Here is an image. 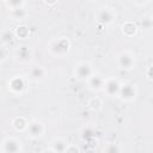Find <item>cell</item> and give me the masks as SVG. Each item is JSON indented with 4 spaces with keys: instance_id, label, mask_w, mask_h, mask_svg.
I'll return each instance as SVG.
<instances>
[{
    "instance_id": "1",
    "label": "cell",
    "mask_w": 153,
    "mask_h": 153,
    "mask_svg": "<svg viewBox=\"0 0 153 153\" xmlns=\"http://www.w3.org/2000/svg\"><path fill=\"white\" fill-rule=\"evenodd\" d=\"M49 50H50L51 55H54L56 57H62L66 54H68V51L71 50V41L66 37L56 38L50 43Z\"/></svg>"
},
{
    "instance_id": "2",
    "label": "cell",
    "mask_w": 153,
    "mask_h": 153,
    "mask_svg": "<svg viewBox=\"0 0 153 153\" xmlns=\"http://www.w3.org/2000/svg\"><path fill=\"white\" fill-rule=\"evenodd\" d=\"M93 74V66L88 61H80L74 67V76L80 81H87Z\"/></svg>"
},
{
    "instance_id": "3",
    "label": "cell",
    "mask_w": 153,
    "mask_h": 153,
    "mask_svg": "<svg viewBox=\"0 0 153 153\" xmlns=\"http://www.w3.org/2000/svg\"><path fill=\"white\" fill-rule=\"evenodd\" d=\"M116 63L117 66L121 68V69H124V71H130L135 67V63H136V59H135V55L131 53V51H128V50H123L121 51L117 57H116Z\"/></svg>"
},
{
    "instance_id": "4",
    "label": "cell",
    "mask_w": 153,
    "mask_h": 153,
    "mask_svg": "<svg viewBox=\"0 0 153 153\" xmlns=\"http://www.w3.org/2000/svg\"><path fill=\"white\" fill-rule=\"evenodd\" d=\"M116 19V13L114 11V8L111 7H102L97 11L96 13V20L98 24L108 26L110 24H112Z\"/></svg>"
},
{
    "instance_id": "5",
    "label": "cell",
    "mask_w": 153,
    "mask_h": 153,
    "mask_svg": "<svg viewBox=\"0 0 153 153\" xmlns=\"http://www.w3.org/2000/svg\"><path fill=\"white\" fill-rule=\"evenodd\" d=\"M137 96V88L136 85L133 82H124L121 84L118 97L122 102H133Z\"/></svg>"
},
{
    "instance_id": "6",
    "label": "cell",
    "mask_w": 153,
    "mask_h": 153,
    "mask_svg": "<svg viewBox=\"0 0 153 153\" xmlns=\"http://www.w3.org/2000/svg\"><path fill=\"white\" fill-rule=\"evenodd\" d=\"M44 124L38 121V120H33L31 121L27 127H26V131H27V135L31 137V139H38L41 137L43 134H44Z\"/></svg>"
},
{
    "instance_id": "7",
    "label": "cell",
    "mask_w": 153,
    "mask_h": 153,
    "mask_svg": "<svg viewBox=\"0 0 153 153\" xmlns=\"http://www.w3.org/2000/svg\"><path fill=\"white\" fill-rule=\"evenodd\" d=\"M8 88L14 94H22L25 90V80L20 75H14L8 80Z\"/></svg>"
},
{
    "instance_id": "8",
    "label": "cell",
    "mask_w": 153,
    "mask_h": 153,
    "mask_svg": "<svg viewBox=\"0 0 153 153\" xmlns=\"http://www.w3.org/2000/svg\"><path fill=\"white\" fill-rule=\"evenodd\" d=\"M22 142L14 137H6L2 142V152L6 153H18L23 151V147L20 145Z\"/></svg>"
},
{
    "instance_id": "9",
    "label": "cell",
    "mask_w": 153,
    "mask_h": 153,
    "mask_svg": "<svg viewBox=\"0 0 153 153\" xmlns=\"http://www.w3.org/2000/svg\"><path fill=\"white\" fill-rule=\"evenodd\" d=\"M120 87H121V82L115 78H110V79H105L103 90L110 97H118Z\"/></svg>"
},
{
    "instance_id": "10",
    "label": "cell",
    "mask_w": 153,
    "mask_h": 153,
    "mask_svg": "<svg viewBox=\"0 0 153 153\" xmlns=\"http://www.w3.org/2000/svg\"><path fill=\"white\" fill-rule=\"evenodd\" d=\"M14 56H16V59H17L19 62L25 63V62H29V61H30V59H31V56H32V53H31V50H30L26 45H20V47H18V48L16 49Z\"/></svg>"
},
{
    "instance_id": "11",
    "label": "cell",
    "mask_w": 153,
    "mask_h": 153,
    "mask_svg": "<svg viewBox=\"0 0 153 153\" xmlns=\"http://www.w3.org/2000/svg\"><path fill=\"white\" fill-rule=\"evenodd\" d=\"M88 87L92 91H102L105 84V79L98 74H93L88 80H87Z\"/></svg>"
},
{
    "instance_id": "12",
    "label": "cell",
    "mask_w": 153,
    "mask_h": 153,
    "mask_svg": "<svg viewBox=\"0 0 153 153\" xmlns=\"http://www.w3.org/2000/svg\"><path fill=\"white\" fill-rule=\"evenodd\" d=\"M45 74H47V71L42 66H33L29 71L30 79H32L33 81H41V80H43L45 78Z\"/></svg>"
},
{
    "instance_id": "13",
    "label": "cell",
    "mask_w": 153,
    "mask_h": 153,
    "mask_svg": "<svg viewBox=\"0 0 153 153\" xmlns=\"http://www.w3.org/2000/svg\"><path fill=\"white\" fill-rule=\"evenodd\" d=\"M122 32L124 36L127 37H134L137 32V26L133 23V22H126L123 25H122Z\"/></svg>"
},
{
    "instance_id": "14",
    "label": "cell",
    "mask_w": 153,
    "mask_h": 153,
    "mask_svg": "<svg viewBox=\"0 0 153 153\" xmlns=\"http://www.w3.org/2000/svg\"><path fill=\"white\" fill-rule=\"evenodd\" d=\"M27 122L24 117L22 116H18V117H14L12 120V127L17 130V131H23V130H26V127H27Z\"/></svg>"
},
{
    "instance_id": "15",
    "label": "cell",
    "mask_w": 153,
    "mask_h": 153,
    "mask_svg": "<svg viewBox=\"0 0 153 153\" xmlns=\"http://www.w3.org/2000/svg\"><path fill=\"white\" fill-rule=\"evenodd\" d=\"M68 143L66 140L63 139H55L53 142H51V149L53 152H66V148H67Z\"/></svg>"
},
{
    "instance_id": "16",
    "label": "cell",
    "mask_w": 153,
    "mask_h": 153,
    "mask_svg": "<svg viewBox=\"0 0 153 153\" xmlns=\"http://www.w3.org/2000/svg\"><path fill=\"white\" fill-rule=\"evenodd\" d=\"M14 38H16L14 32H12V31H10V30H5V31H2L1 35H0L1 43H2V45H5V47L12 44V42L14 41Z\"/></svg>"
},
{
    "instance_id": "17",
    "label": "cell",
    "mask_w": 153,
    "mask_h": 153,
    "mask_svg": "<svg viewBox=\"0 0 153 153\" xmlns=\"http://www.w3.org/2000/svg\"><path fill=\"white\" fill-rule=\"evenodd\" d=\"M14 36L19 39H25L30 36V29L26 25H19L14 30Z\"/></svg>"
},
{
    "instance_id": "18",
    "label": "cell",
    "mask_w": 153,
    "mask_h": 153,
    "mask_svg": "<svg viewBox=\"0 0 153 153\" xmlns=\"http://www.w3.org/2000/svg\"><path fill=\"white\" fill-rule=\"evenodd\" d=\"M26 11L24 10V7H19V8H14L11 10V17L13 20H24L26 18Z\"/></svg>"
},
{
    "instance_id": "19",
    "label": "cell",
    "mask_w": 153,
    "mask_h": 153,
    "mask_svg": "<svg viewBox=\"0 0 153 153\" xmlns=\"http://www.w3.org/2000/svg\"><path fill=\"white\" fill-rule=\"evenodd\" d=\"M152 25H153L152 16L151 14L143 16L142 19H141V29L142 30H149V29H152Z\"/></svg>"
},
{
    "instance_id": "20",
    "label": "cell",
    "mask_w": 153,
    "mask_h": 153,
    "mask_svg": "<svg viewBox=\"0 0 153 153\" xmlns=\"http://www.w3.org/2000/svg\"><path fill=\"white\" fill-rule=\"evenodd\" d=\"M94 137H96V133L92 127H85L82 129V139L84 140L90 141L91 139H94Z\"/></svg>"
},
{
    "instance_id": "21",
    "label": "cell",
    "mask_w": 153,
    "mask_h": 153,
    "mask_svg": "<svg viewBox=\"0 0 153 153\" xmlns=\"http://www.w3.org/2000/svg\"><path fill=\"white\" fill-rule=\"evenodd\" d=\"M88 108L92 110V111H98V110H100V108H102V100L99 99V98H91L90 100H88Z\"/></svg>"
},
{
    "instance_id": "22",
    "label": "cell",
    "mask_w": 153,
    "mask_h": 153,
    "mask_svg": "<svg viewBox=\"0 0 153 153\" xmlns=\"http://www.w3.org/2000/svg\"><path fill=\"white\" fill-rule=\"evenodd\" d=\"M5 1L10 10H14L24 6V0H5Z\"/></svg>"
},
{
    "instance_id": "23",
    "label": "cell",
    "mask_w": 153,
    "mask_h": 153,
    "mask_svg": "<svg viewBox=\"0 0 153 153\" xmlns=\"http://www.w3.org/2000/svg\"><path fill=\"white\" fill-rule=\"evenodd\" d=\"M6 57H7V50H6L5 45H2V47H0V62L5 61Z\"/></svg>"
},
{
    "instance_id": "24",
    "label": "cell",
    "mask_w": 153,
    "mask_h": 153,
    "mask_svg": "<svg viewBox=\"0 0 153 153\" xmlns=\"http://www.w3.org/2000/svg\"><path fill=\"white\" fill-rule=\"evenodd\" d=\"M148 1H149V0H134V2H135L137 6H143V5H146Z\"/></svg>"
},
{
    "instance_id": "25",
    "label": "cell",
    "mask_w": 153,
    "mask_h": 153,
    "mask_svg": "<svg viewBox=\"0 0 153 153\" xmlns=\"http://www.w3.org/2000/svg\"><path fill=\"white\" fill-rule=\"evenodd\" d=\"M106 151H108V152H118V151H120V148H118V147H116V146H110V147H108V148H106Z\"/></svg>"
},
{
    "instance_id": "26",
    "label": "cell",
    "mask_w": 153,
    "mask_h": 153,
    "mask_svg": "<svg viewBox=\"0 0 153 153\" xmlns=\"http://www.w3.org/2000/svg\"><path fill=\"white\" fill-rule=\"evenodd\" d=\"M57 1H59V0H44V2H45L47 5H49V6H54Z\"/></svg>"
},
{
    "instance_id": "27",
    "label": "cell",
    "mask_w": 153,
    "mask_h": 153,
    "mask_svg": "<svg viewBox=\"0 0 153 153\" xmlns=\"http://www.w3.org/2000/svg\"><path fill=\"white\" fill-rule=\"evenodd\" d=\"M71 151L78 152V151H79V148H78V147H68V146H67V148H66V152H71Z\"/></svg>"
},
{
    "instance_id": "28",
    "label": "cell",
    "mask_w": 153,
    "mask_h": 153,
    "mask_svg": "<svg viewBox=\"0 0 153 153\" xmlns=\"http://www.w3.org/2000/svg\"><path fill=\"white\" fill-rule=\"evenodd\" d=\"M152 67H148V71H147V78L149 79V80H152Z\"/></svg>"
},
{
    "instance_id": "29",
    "label": "cell",
    "mask_w": 153,
    "mask_h": 153,
    "mask_svg": "<svg viewBox=\"0 0 153 153\" xmlns=\"http://www.w3.org/2000/svg\"><path fill=\"white\" fill-rule=\"evenodd\" d=\"M91 1H92V0H91Z\"/></svg>"
}]
</instances>
